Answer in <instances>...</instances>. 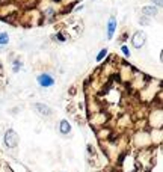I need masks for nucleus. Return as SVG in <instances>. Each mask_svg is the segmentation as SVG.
I'll use <instances>...</instances> for the list:
<instances>
[{"label": "nucleus", "instance_id": "f257e3e1", "mask_svg": "<svg viewBox=\"0 0 163 172\" xmlns=\"http://www.w3.org/2000/svg\"><path fill=\"white\" fill-rule=\"evenodd\" d=\"M5 143H6V147L9 148H14L17 147V143H18V136L14 130H8L6 131V135H5Z\"/></svg>", "mask_w": 163, "mask_h": 172}, {"label": "nucleus", "instance_id": "0eeeda50", "mask_svg": "<svg viewBox=\"0 0 163 172\" xmlns=\"http://www.w3.org/2000/svg\"><path fill=\"white\" fill-rule=\"evenodd\" d=\"M142 12L145 15H149V17H154L156 15V12H157V9L154 8V6H145L144 9H142Z\"/></svg>", "mask_w": 163, "mask_h": 172}, {"label": "nucleus", "instance_id": "423d86ee", "mask_svg": "<svg viewBox=\"0 0 163 172\" xmlns=\"http://www.w3.org/2000/svg\"><path fill=\"white\" fill-rule=\"evenodd\" d=\"M115 27H116V21H115V18H110V20H109V27H107V36H109V38L113 36Z\"/></svg>", "mask_w": 163, "mask_h": 172}, {"label": "nucleus", "instance_id": "7ed1b4c3", "mask_svg": "<svg viewBox=\"0 0 163 172\" xmlns=\"http://www.w3.org/2000/svg\"><path fill=\"white\" fill-rule=\"evenodd\" d=\"M38 83L42 88H48V86H53L55 85V80H53V77L50 76V74H41L38 77Z\"/></svg>", "mask_w": 163, "mask_h": 172}, {"label": "nucleus", "instance_id": "9b49d317", "mask_svg": "<svg viewBox=\"0 0 163 172\" xmlns=\"http://www.w3.org/2000/svg\"><path fill=\"white\" fill-rule=\"evenodd\" d=\"M153 2H154L157 6H162V0H153Z\"/></svg>", "mask_w": 163, "mask_h": 172}, {"label": "nucleus", "instance_id": "9d476101", "mask_svg": "<svg viewBox=\"0 0 163 172\" xmlns=\"http://www.w3.org/2000/svg\"><path fill=\"white\" fill-rule=\"evenodd\" d=\"M122 53H124V55H125V56H129V55H130V53H129V48H127V47H125V45L122 47Z\"/></svg>", "mask_w": 163, "mask_h": 172}, {"label": "nucleus", "instance_id": "f03ea898", "mask_svg": "<svg viewBox=\"0 0 163 172\" xmlns=\"http://www.w3.org/2000/svg\"><path fill=\"white\" fill-rule=\"evenodd\" d=\"M145 39H146V36H145L144 32H136V33L133 35L131 44H133V47H136V48H141V47L145 44Z\"/></svg>", "mask_w": 163, "mask_h": 172}, {"label": "nucleus", "instance_id": "6e6552de", "mask_svg": "<svg viewBox=\"0 0 163 172\" xmlns=\"http://www.w3.org/2000/svg\"><path fill=\"white\" fill-rule=\"evenodd\" d=\"M106 55H107V50H101V51H100V55L97 56V60H101Z\"/></svg>", "mask_w": 163, "mask_h": 172}, {"label": "nucleus", "instance_id": "39448f33", "mask_svg": "<svg viewBox=\"0 0 163 172\" xmlns=\"http://www.w3.org/2000/svg\"><path fill=\"white\" fill-rule=\"evenodd\" d=\"M59 128H60V133L62 135H68L70 133V130H71V127H70V122L68 121H60V124H59Z\"/></svg>", "mask_w": 163, "mask_h": 172}, {"label": "nucleus", "instance_id": "20e7f679", "mask_svg": "<svg viewBox=\"0 0 163 172\" xmlns=\"http://www.w3.org/2000/svg\"><path fill=\"white\" fill-rule=\"evenodd\" d=\"M35 110H36V112H39V113H41V115H44V116L52 113V110H50V109L47 107V106H45V104H42V103H36V104H35Z\"/></svg>", "mask_w": 163, "mask_h": 172}, {"label": "nucleus", "instance_id": "1a4fd4ad", "mask_svg": "<svg viewBox=\"0 0 163 172\" xmlns=\"http://www.w3.org/2000/svg\"><path fill=\"white\" fill-rule=\"evenodd\" d=\"M6 39H8V35H6V33H0V44H5V42H8Z\"/></svg>", "mask_w": 163, "mask_h": 172}]
</instances>
